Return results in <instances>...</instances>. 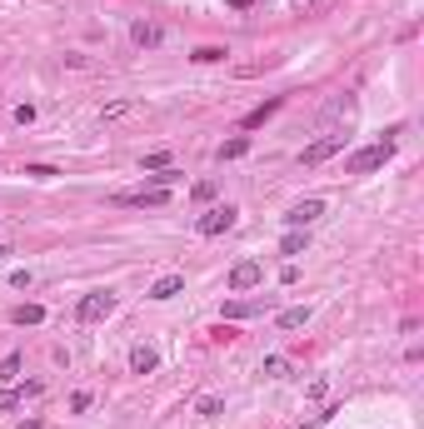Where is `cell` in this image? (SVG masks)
Instances as JSON below:
<instances>
[{"mask_svg":"<svg viewBox=\"0 0 424 429\" xmlns=\"http://www.w3.org/2000/svg\"><path fill=\"white\" fill-rule=\"evenodd\" d=\"M390 155H394V135H385V140H375V145L354 150V155L345 160V175H369V170H380Z\"/></svg>","mask_w":424,"mask_h":429,"instance_id":"1","label":"cell"},{"mask_svg":"<svg viewBox=\"0 0 424 429\" xmlns=\"http://www.w3.org/2000/svg\"><path fill=\"white\" fill-rule=\"evenodd\" d=\"M235 220H240V210H235V205H215V210H205V214H200V225H195V230H200L205 240H215V235L235 230Z\"/></svg>","mask_w":424,"mask_h":429,"instance_id":"2","label":"cell"},{"mask_svg":"<svg viewBox=\"0 0 424 429\" xmlns=\"http://www.w3.org/2000/svg\"><path fill=\"white\" fill-rule=\"evenodd\" d=\"M105 314H115V295H110V290H95V295H85V300L75 305V319H80V325H95V319H105Z\"/></svg>","mask_w":424,"mask_h":429,"instance_id":"3","label":"cell"},{"mask_svg":"<svg viewBox=\"0 0 424 429\" xmlns=\"http://www.w3.org/2000/svg\"><path fill=\"white\" fill-rule=\"evenodd\" d=\"M340 150H345V135H325V140H314V145L300 150V165H325V160L340 155Z\"/></svg>","mask_w":424,"mask_h":429,"instance_id":"4","label":"cell"},{"mask_svg":"<svg viewBox=\"0 0 424 429\" xmlns=\"http://www.w3.org/2000/svg\"><path fill=\"white\" fill-rule=\"evenodd\" d=\"M325 214V200H300V205H290V214H285V225L290 230H309L314 220Z\"/></svg>","mask_w":424,"mask_h":429,"instance_id":"5","label":"cell"},{"mask_svg":"<svg viewBox=\"0 0 424 429\" xmlns=\"http://www.w3.org/2000/svg\"><path fill=\"white\" fill-rule=\"evenodd\" d=\"M259 280H264V270H259V260H240V264H235V270H230V290H235V295H245V290H255Z\"/></svg>","mask_w":424,"mask_h":429,"instance_id":"6","label":"cell"},{"mask_svg":"<svg viewBox=\"0 0 424 429\" xmlns=\"http://www.w3.org/2000/svg\"><path fill=\"white\" fill-rule=\"evenodd\" d=\"M130 40H135L140 50H155V45L165 40V30L155 25V20H135V25H130Z\"/></svg>","mask_w":424,"mask_h":429,"instance_id":"7","label":"cell"},{"mask_svg":"<svg viewBox=\"0 0 424 429\" xmlns=\"http://www.w3.org/2000/svg\"><path fill=\"white\" fill-rule=\"evenodd\" d=\"M264 309H270V300H225V319H250Z\"/></svg>","mask_w":424,"mask_h":429,"instance_id":"8","label":"cell"},{"mask_svg":"<svg viewBox=\"0 0 424 429\" xmlns=\"http://www.w3.org/2000/svg\"><path fill=\"white\" fill-rule=\"evenodd\" d=\"M130 369H135V374H155V369H160V354H155L150 345H135V350H130Z\"/></svg>","mask_w":424,"mask_h":429,"instance_id":"9","label":"cell"},{"mask_svg":"<svg viewBox=\"0 0 424 429\" xmlns=\"http://www.w3.org/2000/svg\"><path fill=\"white\" fill-rule=\"evenodd\" d=\"M280 105H285V95H275V100H264V105H255V110L240 120V130H255V125H264V120H270L275 110H280Z\"/></svg>","mask_w":424,"mask_h":429,"instance_id":"10","label":"cell"},{"mask_svg":"<svg viewBox=\"0 0 424 429\" xmlns=\"http://www.w3.org/2000/svg\"><path fill=\"white\" fill-rule=\"evenodd\" d=\"M180 290H185V275H160L150 285V300H175Z\"/></svg>","mask_w":424,"mask_h":429,"instance_id":"11","label":"cell"},{"mask_svg":"<svg viewBox=\"0 0 424 429\" xmlns=\"http://www.w3.org/2000/svg\"><path fill=\"white\" fill-rule=\"evenodd\" d=\"M115 205H165V190H130V195H115Z\"/></svg>","mask_w":424,"mask_h":429,"instance_id":"12","label":"cell"},{"mask_svg":"<svg viewBox=\"0 0 424 429\" xmlns=\"http://www.w3.org/2000/svg\"><path fill=\"white\" fill-rule=\"evenodd\" d=\"M280 330H300V325H309V305H295V309H280V319H275Z\"/></svg>","mask_w":424,"mask_h":429,"instance_id":"13","label":"cell"},{"mask_svg":"<svg viewBox=\"0 0 424 429\" xmlns=\"http://www.w3.org/2000/svg\"><path fill=\"white\" fill-rule=\"evenodd\" d=\"M195 414H200V419H220V414H225V399H215V395H200V399H195Z\"/></svg>","mask_w":424,"mask_h":429,"instance_id":"14","label":"cell"},{"mask_svg":"<svg viewBox=\"0 0 424 429\" xmlns=\"http://www.w3.org/2000/svg\"><path fill=\"white\" fill-rule=\"evenodd\" d=\"M304 250H309V235H304V230H290V235L280 240V255H304Z\"/></svg>","mask_w":424,"mask_h":429,"instance_id":"15","label":"cell"},{"mask_svg":"<svg viewBox=\"0 0 424 429\" xmlns=\"http://www.w3.org/2000/svg\"><path fill=\"white\" fill-rule=\"evenodd\" d=\"M240 155H250V135H235L220 145V160H240Z\"/></svg>","mask_w":424,"mask_h":429,"instance_id":"16","label":"cell"},{"mask_svg":"<svg viewBox=\"0 0 424 429\" xmlns=\"http://www.w3.org/2000/svg\"><path fill=\"white\" fill-rule=\"evenodd\" d=\"M190 60L195 65H215V60H225V50L220 45H200V50H190Z\"/></svg>","mask_w":424,"mask_h":429,"instance_id":"17","label":"cell"},{"mask_svg":"<svg viewBox=\"0 0 424 429\" xmlns=\"http://www.w3.org/2000/svg\"><path fill=\"white\" fill-rule=\"evenodd\" d=\"M11 319H15V325H40V319H45V309H40V305H20Z\"/></svg>","mask_w":424,"mask_h":429,"instance_id":"18","label":"cell"},{"mask_svg":"<svg viewBox=\"0 0 424 429\" xmlns=\"http://www.w3.org/2000/svg\"><path fill=\"white\" fill-rule=\"evenodd\" d=\"M140 170H170V155H165V150H150V155L140 160Z\"/></svg>","mask_w":424,"mask_h":429,"instance_id":"19","label":"cell"},{"mask_svg":"<svg viewBox=\"0 0 424 429\" xmlns=\"http://www.w3.org/2000/svg\"><path fill=\"white\" fill-rule=\"evenodd\" d=\"M15 374H20V354H6V359H0V385H11Z\"/></svg>","mask_w":424,"mask_h":429,"instance_id":"20","label":"cell"},{"mask_svg":"<svg viewBox=\"0 0 424 429\" xmlns=\"http://www.w3.org/2000/svg\"><path fill=\"white\" fill-rule=\"evenodd\" d=\"M215 190H220L215 180H200V185H195L190 195H195V205H205V200H215Z\"/></svg>","mask_w":424,"mask_h":429,"instance_id":"21","label":"cell"},{"mask_svg":"<svg viewBox=\"0 0 424 429\" xmlns=\"http://www.w3.org/2000/svg\"><path fill=\"white\" fill-rule=\"evenodd\" d=\"M264 374H270V380H290V364L285 359H264Z\"/></svg>","mask_w":424,"mask_h":429,"instance_id":"22","label":"cell"},{"mask_svg":"<svg viewBox=\"0 0 424 429\" xmlns=\"http://www.w3.org/2000/svg\"><path fill=\"white\" fill-rule=\"evenodd\" d=\"M25 175H30V180H56L60 170H56V165H25Z\"/></svg>","mask_w":424,"mask_h":429,"instance_id":"23","label":"cell"},{"mask_svg":"<svg viewBox=\"0 0 424 429\" xmlns=\"http://www.w3.org/2000/svg\"><path fill=\"white\" fill-rule=\"evenodd\" d=\"M120 115H130V100H115V105H105V115H100V120H120Z\"/></svg>","mask_w":424,"mask_h":429,"instance_id":"24","label":"cell"},{"mask_svg":"<svg viewBox=\"0 0 424 429\" xmlns=\"http://www.w3.org/2000/svg\"><path fill=\"white\" fill-rule=\"evenodd\" d=\"M15 404H25V390H6V395H0V409H15Z\"/></svg>","mask_w":424,"mask_h":429,"instance_id":"25","label":"cell"},{"mask_svg":"<svg viewBox=\"0 0 424 429\" xmlns=\"http://www.w3.org/2000/svg\"><path fill=\"white\" fill-rule=\"evenodd\" d=\"M11 115H15V125H30V120H35V105H15Z\"/></svg>","mask_w":424,"mask_h":429,"instance_id":"26","label":"cell"},{"mask_svg":"<svg viewBox=\"0 0 424 429\" xmlns=\"http://www.w3.org/2000/svg\"><path fill=\"white\" fill-rule=\"evenodd\" d=\"M70 409H75V414H85V409H90V395H85V390H80V395H70Z\"/></svg>","mask_w":424,"mask_h":429,"instance_id":"27","label":"cell"},{"mask_svg":"<svg viewBox=\"0 0 424 429\" xmlns=\"http://www.w3.org/2000/svg\"><path fill=\"white\" fill-rule=\"evenodd\" d=\"M225 6H230V11H250V0H225Z\"/></svg>","mask_w":424,"mask_h":429,"instance_id":"28","label":"cell"},{"mask_svg":"<svg viewBox=\"0 0 424 429\" xmlns=\"http://www.w3.org/2000/svg\"><path fill=\"white\" fill-rule=\"evenodd\" d=\"M15 429H45V424H40V419H25V424H15Z\"/></svg>","mask_w":424,"mask_h":429,"instance_id":"29","label":"cell"},{"mask_svg":"<svg viewBox=\"0 0 424 429\" xmlns=\"http://www.w3.org/2000/svg\"><path fill=\"white\" fill-rule=\"evenodd\" d=\"M6 255H11V250H6V245H0V260H6Z\"/></svg>","mask_w":424,"mask_h":429,"instance_id":"30","label":"cell"}]
</instances>
